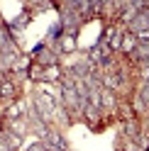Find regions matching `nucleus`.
Listing matches in <instances>:
<instances>
[{
    "label": "nucleus",
    "mask_w": 149,
    "mask_h": 151,
    "mask_svg": "<svg viewBox=\"0 0 149 151\" xmlns=\"http://www.w3.org/2000/svg\"><path fill=\"white\" fill-rule=\"evenodd\" d=\"M5 129H10V132H15V134H25L27 129H30V119L27 117H20V119H12V122H7V127Z\"/></svg>",
    "instance_id": "1a4fd4ad"
},
{
    "label": "nucleus",
    "mask_w": 149,
    "mask_h": 151,
    "mask_svg": "<svg viewBox=\"0 0 149 151\" xmlns=\"http://www.w3.org/2000/svg\"><path fill=\"white\" fill-rule=\"evenodd\" d=\"M139 132H142V124H139L137 117H129V119L122 122V134H125V139H135Z\"/></svg>",
    "instance_id": "0eeeda50"
},
{
    "label": "nucleus",
    "mask_w": 149,
    "mask_h": 151,
    "mask_svg": "<svg viewBox=\"0 0 149 151\" xmlns=\"http://www.w3.org/2000/svg\"><path fill=\"white\" fill-rule=\"evenodd\" d=\"M0 137H3V141L12 151H20V146H22V137L20 134H15V132H10V129H3V134H0Z\"/></svg>",
    "instance_id": "6e6552de"
},
{
    "label": "nucleus",
    "mask_w": 149,
    "mask_h": 151,
    "mask_svg": "<svg viewBox=\"0 0 149 151\" xmlns=\"http://www.w3.org/2000/svg\"><path fill=\"white\" fill-rule=\"evenodd\" d=\"M61 76H64V71H61V66H59V63L46 66L44 73H42V81H39V83H59V81H61Z\"/></svg>",
    "instance_id": "423d86ee"
},
{
    "label": "nucleus",
    "mask_w": 149,
    "mask_h": 151,
    "mask_svg": "<svg viewBox=\"0 0 149 151\" xmlns=\"http://www.w3.org/2000/svg\"><path fill=\"white\" fill-rule=\"evenodd\" d=\"M27 110H30V102H27V100H15V102H10V105H7V110H5V119L12 122V119L27 117Z\"/></svg>",
    "instance_id": "f257e3e1"
},
{
    "label": "nucleus",
    "mask_w": 149,
    "mask_h": 151,
    "mask_svg": "<svg viewBox=\"0 0 149 151\" xmlns=\"http://www.w3.org/2000/svg\"><path fill=\"white\" fill-rule=\"evenodd\" d=\"M139 66H144V68H149V56H147V59H142V61H139Z\"/></svg>",
    "instance_id": "f8f14e48"
},
{
    "label": "nucleus",
    "mask_w": 149,
    "mask_h": 151,
    "mask_svg": "<svg viewBox=\"0 0 149 151\" xmlns=\"http://www.w3.org/2000/svg\"><path fill=\"white\" fill-rule=\"evenodd\" d=\"M144 151H149V146H147V149H144Z\"/></svg>",
    "instance_id": "4468645a"
},
{
    "label": "nucleus",
    "mask_w": 149,
    "mask_h": 151,
    "mask_svg": "<svg viewBox=\"0 0 149 151\" xmlns=\"http://www.w3.org/2000/svg\"><path fill=\"white\" fill-rule=\"evenodd\" d=\"M61 37H64V24H61V22H56V24H54L51 29H49V42H54V44H56Z\"/></svg>",
    "instance_id": "9d476101"
},
{
    "label": "nucleus",
    "mask_w": 149,
    "mask_h": 151,
    "mask_svg": "<svg viewBox=\"0 0 149 151\" xmlns=\"http://www.w3.org/2000/svg\"><path fill=\"white\" fill-rule=\"evenodd\" d=\"M137 37L132 34V32H127L125 29V34H122V44H120V54H125V56H132L135 54V49H137Z\"/></svg>",
    "instance_id": "39448f33"
},
{
    "label": "nucleus",
    "mask_w": 149,
    "mask_h": 151,
    "mask_svg": "<svg viewBox=\"0 0 149 151\" xmlns=\"http://www.w3.org/2000/svg\"><path fill=\"white\" fill-rule=\"evenodd\" d=\"M27 151H44V141H42V139H37L34 144L27 146Z\"/></svg>",
    "instance_id": "9b49d317"
},
{
    "label": "nucleus",
    "mask_w": 149,
    "mask_h": 151,
    "mask_svg": "<svg viewBox=\"0 0 149 151\" xmlns=\"http://www.w3.org/2000/svg\"><path fill=\"white\" fill-rule=\"evenodd\" d=\"M34 56H37L34 61L39 63V66H44V68H46V66H54V63H59V56H61V54H59L56 49H46V46H44V49H42L39 54H34Z\"/></svg>",
    "instance_id": "20e7f679"
},
{
    "label": "nucleus",
    "mask_w": 149,
    "mask_h": 151,
    "mask_svg": "<svg viewBox=\"0 0 149 151\" xmlns=\"http://www.w3.org/2000/svg\"><path fill=\"white\" fill-rule=\"evenodd\" d=\"M17 93H20V88H17V83L15 81H3L0 83V102H12V100H17Z\"/></svg>",
    "instance_id": "f03ea898"
},
{
    "label": "nucleus",
    "mask_w": 149,
    "mask_h": 151,
    "mask_svg": "<svg viewBox=\"0 0 149 151\" xmlns=\"http://www.w3.org/2000/svg\"><path fill=\"white\" fill-rule=\"evenodd\" d=\"M100 3H103L105 7H110V5H113V0H100Z\"/></svg>",
    "instance_id": "ddd939ff"
},
{
    "label": "nucleus",
    "mask_w": 149,
    "mask_h": 151,
    "mask_svg": "<svg viewBox=\"0 0 149 151\" xmlns=\"http://www.w3.org/2000/svg\"><path fill=\"white\" fill-rule=\"evenodd\" d=\"M44 141H49V144H51L54 149H59V151H69V141L64 139V134H61L56 127H49V132H46Z\"/></svg>",
    "instance_id": "7ed1b4c3"
}]
</instances>
